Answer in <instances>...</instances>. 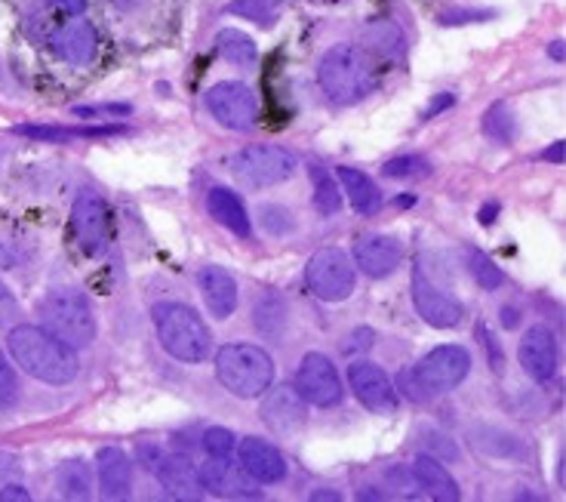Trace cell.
<instances>
[{"mask_svg":"<svg viewBox=\"0 0 566 502\" xmlns=\"http://www.w3.org/2000/svg\"><path fill=\"white\" fill-rule=\"evenodd\" d=\"M13 360L38 383L46 386H69L81 374L77 352L65 339H59L43 327L34 324H19L7 336Z\"/></svg>","mask_w":566,"mask_h":502,"instance_id":"1","label":"cell"},{"mask_svg":"<svg viewBox=\"0 0 566 502\" xmlns=\"http://www.w3.org/2000/svg\"><path fill=\"white\" fill-rule=\"evenodd\" d=\"M317 84L324 96L336 105H357L373 93L376 86V69L373 59L360 46L336 43L317 62Z\"/></svg>","mask_w":566,"mask_h":502,"instance_id":"2","label":"cell"},{"mask_svg":"<svg viewBox=\"0 0 566 502\" xmlns=\"http://www.w3.org/2000/svg\"><path fill=\"white\" fill-rule=\"evenodd\" d=\"M151 317H155L157 339L170 358L185 360V364H200V360L210 358L212 333L191 305L157 302L151 308Z\"/></svg>","mask_w":566,"mask_h":502,"instance_id":"3","label":"cell"},{"mask_svg":"<svg viewBox=\"0 0 566 502\" xmlns=\"http://www.w3.org/2000/svg\"><path fill=\"white\" fill-rule=\"evenodd\" d=\"M274 358L262 345L228 343L216 352V376L234 398H259L269 386H274Z\"/></svg>","mask_w":566,"mask_h":502,"instance_id":"4","label":"cell"},{"mask_svg":"<svg viewBox=\"0 0 566 502\" xmlns=\"http://www.w3.org/2000/svg\"><path fill=\"white\" fill-rule=\"evenodd\" d=\"M38 317H41L43 331L65 339L71 348H84L96 339V315L81 290H50L38 305Z\"/></svg>","mask_w":566,"mask_h":502,"instance_id":"5","label":"cell"},{"mask_svg":"<svg viewBox=\"0 0 566 502\" xmlns=\"http://www.w3.org/2000/svg\"><path fill=\"white\" fill-rule=\"evenodd\" d=\"M298 170V160L293 151L281 145H243L228 158V172L247 188H271L293 179Z\"/></svg>","mask_w":566,"mask_h":502,"instance_id":"6","label":"cell"},{"mask_svg":"<svg viewBox=\"0 0 566 502\" xmlns=\"http://www.w3.org/2000/svg\"><path fill=\"white\" fill-rule=\"evenodd\" d=\"M305 284L317 300L342 302L348 300L357 284V269L339 247H324L317 250L308 265H305Z\"/></svg>","mask_w":566,"mask_h":502,"instance_id":"7","label":"cell"},{"mask_svg":"<svg viewBox=\"0 0 566 502\" xmlns=\"http://www.w3.org/2000/svg\"><path fill=\"white\" fill-rule=\"evenodd\" d=\"M139 462L164 484V490L185 502H198L203 496L198 466L182 453H167L157 445H139Z\"/></svg>","mask_w":566,"mask_h":502,"instance_id":"8","label":"cell"},{"mask_svg":"<svg viewBox=\"0 0 566 502\" xmlns=\"http://www.w3.org/2000/svg\"><path fill=\"white\" fill-rule=\"evenodd\" d=\"M410 370L424 388V395L438 398L465 383V376L471 374V352L462 345H438Z\"/></svg>","mask_w":566,"mask_h":502,"instance_id":"9","label":"cell"},{"mask_svg":"<svg viewBox=\"0 0 566 502\" xmlns=\"http://www.w3.org/2000/svg\"><path fill=\"white\" fill-rule=\"evenodd\" d=\"M71 229L77 234V244L84 247L86 257L102 259L112 247V213L99 195L84 191L71 207Z\"/></svg>","mask_w":566,"mask_h":502,"instance_id":"10","label":"cell"},{"mask_svg":"<svg viewBox=\"0 0 566 502\" xmlns=\"http://www.w3.org/2000/svg\"><path fill=\"white\" fill-rule=\"evenodd\" d=\"M207 108L210 115L228 129H250L259 117V100H255L253 86L241 81H222L207 90Z\"/></svg>","mask_w":566,"mask_h":502,"instance_id":"11","label":"cell"},{"mask_svg":"<svg viewBox=\"0 0 566 502\" xmlns=\"http://www.w3.org/2000/svg\"><path fill=\"white\" fill-rule=\"evenodd\" d=\"M262 395L265 398L259 404V417H262V422L274 435L293 438V435L305 429V422H308V401L298 395L296 386H269Z\"/></svg>","mask_w":566,"mask_h":502,"instance_id":"12","label":"cell"},{"mask_svg":"<svg viewBox=\"0 0 566 502\" xmlns=\"http://www.w3.org/2000/svg\"><path fill=\"white\" fill-rule=\"evenodd\" d=\"M412 305H416V312L424 324L434 331H453L465 317V308L459 305V300L434 287L431 278L422 272V265L412 269Z\"/></svg>","mask_w":566,"mask_h":502,"instance_id":"13","label":"cell"},{"mask_svg":"<svg viewBox=\"0 0 566 502\" xmlns=\"http://www.w3.org/2000/svg\"><path fill=\"white\" fill-rule=\"evenodd\" d=\"M296 388L298 395L314 407H336L345 395L342 379L333 367V360L321 355V352H308L296 370Z\"/></svg>","mask_w":566,"mask_h":502,"instance_id":"14","label":"cell"},{"mask_svg":"<svg viewBox=\"0 0 566 502\" xmlns=\"http://www.w3.org/2000/svg\"><path fill=\"white\" fill-rule=\"evenodd\" d=\"M348 386H352L354 398L367 407L369 414H395L400 395H397L395 383L388 379L382 367L369 364V360H357L348 367Z\"/></svg>","mask_w":566,"mask_h":502,"instance_id":"15","label":"cell"},{"mask_svg":"<svg viewBox=\"0 0 566 502\" xmlns=\"http://www.w3.org/2000/svg\"><path fill=\"white\" fill-rule=\"evenodd\" d=\"M200 484L212 496L222 500H259V481L243 472L241 462H228V457H212L210 462H200Z\"/></svg>","mask_w":566,"mask_h":502,"instance_id":"16","label":"cell"},{"mask_svg":"<svg viewBox=\"0 0 566 502\" xmlns=\"http://www.w3.org/2000/svg\"><path fill=\"white\" fill-rule=\"evenodd\" d=\"M517 355H521V367L530 379H536V383L554 379V374H557V336H554L552 327L533 324L524 333Z\"/></svg>","mask_w":566,"mask_h":502,"instance_id":"17","label":"cell"},{"mask_svg":"<svg viewBox=\"0 0 566 502\" xmlns=\"http://www.w3.org/2000/svg\"><path fill=\"white\" fill-rule=\"evenodd\" d=\"M234 450H238V462H241L243 472L259 484H277V481L286 478L283 453L265 438H243Z\"/></svg>","mask_w":566,"mask_h":502,"instance_id":"18","label":"cell"},{"mask_svg":"<svg viewBox=\"0 0 566 502\" xmlns=\"http://www.w3.org/2000/svg\"><path fill=\"white\" fill-rule=\"evenodd\" d=\"M400 257H403V247L391 234H367L354 247V265L373 281H382L388 274H395Z\"/></svg>","mask_w":566,"mask_h":502,"instance_id":"19","label":"cell"},{"mask_svg":"<svg viewBox=\"0 0 566 502\" xmlns=\"http://www.w3.org/2000/svg\"><path fill=\"white\" fill-rule=\"evenodd\" d=\"M198 290L212 317L228 321L234 315V308H238V281H234V274L219 269V265H207V269L198 272Z\"/></svg>","mask_w":566,"mask_h":502,"instance_id":"20","label":"cell"},{"mask_svg":"<svg viewBox=\"0 0 566 502\" xmlns=\"http://www.w3.org/2000/svg\"><path fill=\"white\" fill-rule=\"evenodd\" d=\"M96 474L105 500H127L133 490V462L117 447H102L96 457Z\"/></svg>","mask_w":566,"mask_h":502,"instance_id":"21","label":"cell"},{"mask_svg":"<svg viewBox=\"0 0 566 502\" xmlns=\"http://www.w3.org/2000/svg\"><path fill=\"white\" fill-rule=\"evenodd\" d=\"M50 46L59 59H65L71 65H90L96 56V31L90 22H71L53 31Z\"/></svg>","mask_w":566,"mask_h":502,"instance_id":"22","label":"cell"},{"mask_svg":"<svg viewBox=\"0 0 566 502\" xmlns=\"http://www.w3.org/2000/svg\"><path fill=\"white\" fill-rule=\"evenodd\" d=\"M207 210H210L212 219H216L219 226H226L231 234H238V238H250V234H253L250 213H247V207H243V201L234 191H228V188H212L210 195H207Z\"/></svg>","mask_w":566,"mask_h":502,"instance_id":"23","label":"cell"},{"mask_svg":"<svg viewBox=\"0 0 566 502\" xmlns=\"http://www.w3.org/2000/svg\"><path fill=\"white\" fill-rule=\"evenodd\" d=\"M412 478L419 490H424L431 500L438 502H455L462 493H459V484L453 481V474L447 472L440 460H434L431 453H422L419 460L412 462Z\"/></svg>","mask_w":566,"mask_h":502,"instance_id":"24","label":"cell"},{"mask_svg":"<svg viewBox=\"0 0 566 502\" xmlns=\"http://www.w3.org/2000/svg\"><path fill=\"white\" fill-rule=\"evenodd\" d=\"M336 176H339L342 188L348 195V203H352L357 213L373 216L382 210V191H379V186L369 179L367 172L354 170V167H339Z\"/></svg>","mask_w":566,"mask_h":502,"instance_id":"25","label":"cell"},{"mask_svg":"<svg viewBox=\"0 0 566 502\" xmlns=\"http://www.w3.org/2000/svg\"><path fill=\"white\" fill-rule=\"evenodd\" d=\"M13 133L29 136V139H41V143H71V139L117 136V133H124V127H43V124H19Z\"/></svg>","mask_w":566,"mask_h":502,"instance_id":"26","label":"cell"},{"mask_svg":"<svg viewBox=\"0 0 566 502\" xmlns=\"http://www.w3.org/2000/svg\"><path fill=\"white\" fill-rule=\"evenodd\" d=\"M216 53L226 59V62H231V65L247 69V65H253L255 59H259V46H255V41L247 31L222 29L216 34Z\"/></svg>","mask_w":566,"mask_h":502,"instance_id":"27","label":"cell"},{"mask_svg":"<svg viewBox=\"0 0 566 502\" xmlns=\"http://www.w3.org/2000/svg\"><path fill=\"white\" fill-rule=\"evenodd\" d=\"M364 41L373 53H382L388 59H397L407 53V41H403V31L397 29L395 22L379 19V22H369L364 31Z\"/></svg>","mask_w":566,"mask_h":502,"instance_id":"28","label":"cell"},{"mask_svg":"<svg viewBox=\"0 0 566 502\" xmlns=\"http://www.w3.org/2000/svg\"><path fill=\"white\" fill-rule=\"evenodd\" d=\"M56 488L65 500H86L93 490V474L84 460H69L56 469Z\"/></svg>","mask_w":566,"mask_h":502,"instance_id":"29","label":"cell"},{"mask_svg":"<svg viewBox=\"0 0 566 502\" xmlns=\"http://www.w3.org/2000/svg\"><path fill=\"white\" fill-rule=\"evenodd\" d=\"M231 15H241V19H250L262 29H271L277 25V19L283 13V0H231L226 7Z\"/></svg>","mask_w":566,"mask_h":502,"instance_id":"30","label":"cell"},{"mask_svg":"<svg viewBox=\"0 0 566 502\" xmlns=\"http://www.w3.org/2000/svg\"><path fill=\"white\" fill-rule=\"evenodd\" d=\"M312 186H314V207L317 213L333 216L342 210V191L336 179L324 170V167H312Z\"/></svg>","mask_w":566,"mask_h":502,"instance_id":"31","label":"cell"},{"mask_svg":"<svg viewBox=\"0 0 566 502\" xmlns=\"http://www.w3.org/2000/svg\"><path fill=\"white\" fill-rule=\"evenodd\" d=\"M465 265H468V274L481 284L483 290H495L502 287V272H499V265H495L493 259L486 257L483 250L478 247H465Z\"/></svg>","mask_w":566,"mask_h":502,"instance_id":"32","label":"cell"},{"mask_svg":"<svg viewBox=\"0 0 566 502\" xmlns=\"http://www.w3.org/2000/svg\"><path fill=\"white\" fill-rule=\"evenodd\" d=\"M483 129H486V136L495 139V143H514V129H517V124H514V115L509 112V105H502V102L493 105V108L486 112V117H483Z\"/></svg>","mask_w":566,"mask_h":502,"instance_id":"33","label":"cell"},{"mask_svg":"<svg viewBox=\"0 0 566 502\" xmlns=\"http://www.w3.org/2000/svg\"><path fill=\"white\" fill-rule=\"evenodd\" d=\"M382 172L388 179H419V176H428L431 172V164L422 158V155H400V158H391L382 167Z\"/></svg>","mask_w":566,"mask_h":502,"instance_id":"34","label":"cell"},{"mask_svg":"<svg viewBox=\"0 0 566 502\" xmlns=\"http://www.w3.org/2000/svg\"><path fill=\"white\" fill-rule=\"evenodd\" d=\"M15 401H19V376H15L10 360L3 355V348H0V414L13 410Z\"/></svg>","mask_w":566,"mask_h":502,"instance_id":"35","label":"cell"},{"mask_svg":"<svg viewBox=\"0 0 566 502\" xmlns=\"http://www.w3.org/2000/svg\"><path fill=\"white\" fill-rule=\"evenodd\" d=\"M234 447H238V438H234V431L226 429V426H212V429L203 431V450H207L210 457H231Z\"/></svg>","mask_w":566,"mask_h":502,"instance_id":"36","label":"cell"},{"mask_svg":"<svg viewBox=\"0 0 566 502\" xmlns=\"http://www.w3.org/2000/svg\"><path fill=\"white\" fill-rule=\"evenodd\" d=\"M259 216H262V222H265V229L271 231V234H286V231H293V216L286 213L283 207H271V203H265L262 210H259Z\"/></svg>","mask_w":566,"mask_h":502,"instance_id":"37","label":"cell"},{"mask_svg":"<svg viewBox=\"0 0 566 502\" xmlns=\"http://www.w3.org/2000/svg\"><path fill=\"white\" fill-rule=\"evenodd\" d=\"M424 450L428 453H434V460H459V447L447 438V435H440V431H424Z\"/></svg>","mask_w":566,"mask_h":502,"instance_id":"38","label":"cell"},{"mask_svg":"<svg viewBox=\"0 0 566 502\" xmlns=\"http://www.w3.org/2000/svg\"><path fill=\"white\" fill-rule=\"evenodd\" d=\"M129 105H81L74 108V117H127Z\"/></svg>","mask_w":566,"mask_h":502,"instance_id":"39","label":"cell"},{"mask_svg":"<svg viewBox=\"0 0 566 502\" xmlns=\"http://www.w3.org/2000/svg\"><path fill=\"white\" fill-rule=\"evenodd\" d=\"M13 317H19V302H15V296L10 293V287L0 281V327H10Z\"/></svg>","mask_w":566,"mask_h":502,"instance_id":"40","label":"cell"},{"mask_svg":"<svg viewBox=\"0 0 566 502\" xmlns=\"http://www.w3.org/2000/svg\"><path fill=\"white\" fill-rule=\"evenodd\" d=\"M490 10H462V13H443V25H462V22H474V19H490Z\"/></svg>","mask_w":566,"mask_h":502,"instance_id":"41","label":"cell"},{"mask_svg":"<svg viewBox=\"0 0 566 502\" xmlns=\"http://www.w3.org/2000/svg\"><path fill=\"white\" fill-rule=\"evenodd\" d=\"M483 339H486V352H490V367H493L495 374H502V367H505V358H502V348H499V343H495L493 336L486 333V327H483Z\"/></svg>","mask_w":566,"mask_h":502,"instance_id":"42","label":"cell"},{"mask_svg":"<svg viewBox=\"0 0 566 502\" xmlns=\"http://www.w3.org/2000/svg\"><path fill=\"white\" fill-rule=\"evenodd\" d=\"M50 7H56L59 13L65 15H81L86 13V0H46Z\"/></svg>","mask_w":566,"mask_h":502,"instance_id":"43","label":"cell"},{"mask_svg":"<svg viewBox=\"0 0 566 502\" xmlns=\"http://www.w3.org/2000/svg\"><path fill=\"white\" fill-rule=\"evenodd\" d=\"M0 500L3 502H29L31 493L22 484H7V488L0 490Z\"/></svg>","mask_w":566,"mask_h":502,"instance_id":"44","label":"cell"},{"mask_svg":"<svg viewBox=\"0 0 566 502\" xmlns=\"http://www.w3.org/2000/svg\"><path fill=\"white\" fill-rule=\"evenodd\" d=\"M453 102H455L453 93H443V96H440V100L434 102V105H431V108H428V115H424V117H434V115H440V112H443V108H450V105H453Z\"/></svg>","mask_w":566,"mask_h":502,"instance_id":"45","label":"cell"},{"mask_svg":"<svg viewBox=\"0 0 566 502\" xmlns=\"http://www.w3.org/2000/svg\"><path fill=\"white\" fill-rule=\"evenodd\" d=\"M542 158H545V160H554V164H557V160L564 158V143H554L552 151H545Z\"/></svg>","mask_w":566,"mask_h":502,"instance_id":"46","label":"cell"},{"mask_svg":"<svg viewBox=\"0 0 566 502\" xmlns=\"http://www.w3.org/2000/svg\"><path fill=\"white\" fill-rule=\"evenodd\" d=\"M502 324H505V327H517V312H514V308H505V312H502Z\"/></svg>","mask_w":566,"mask_h":502,"instance_id":"47","label":"cell"},{"mask_svg":"<svg viewBox=\"0 0 566 502\" xmlns=\"http://www.w3.org/2000/svg\"><path fill=\"white\" fill-rule=\"evenodd\" d=\"M112 3L117 7V10H136L142 0H112Z\"/></svg>","mask_w":566,"mask_h":502,"instance_id":"48","label":"cell"},{"mask_svg":"<svg viewBox=\"0 0 566 502\" xmlns=\"http://www.w3.org/2000/svg\"><path fill=\"white\" fill-rule=\"evenodd\" d=\"M312 500H339V493H321L317 490V493H312Z\"/></svg>","mask_w":566,"mask_h":502,"instance_id":"49","label":"cell"},{"mask_svg":"<svg viewBox=\"0 0 566 502\" xmlns=\"http://www.w3.org/2000/svg\"><path fill=\"white\" fill-rule=\"evenodd\" d=\"M560 46H564V43H560V41L552 43V56H554V59H560V56H564V50H560Z\"/></svg>","mask_w":566,"mask_h":502,"instance_id":"50","label":"cell"},{"mask_svg":"<svg viewBox=\"0 0 566 502\" xmlns=\"http://www.w3.org/2000/svg\"><path fill=\"white\" fill-rule=\"evenodd\" d=\"M314 3H326V7H339V3H352V0H314Z\"/></svg>","mask_w":566,"mask_h":502,"instance_id":"51","label":"cell"}]
</instances>
